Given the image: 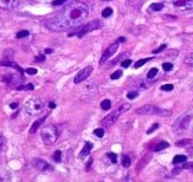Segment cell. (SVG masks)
Listing matches in <instances>:
<instances>
[{"label": "cell", "instance_id": "cell-6", "mask_svg": "<svg viewBox=\"0 0 193 182\" xmlns=\"http://www.w3.org/2000/svg\"><path fill=\"white\" fill-rule=\"evenodd\" d=\"M122 112L120 111V109L117 108L116 110H114L113 112H110L109 115H107L103 120H102V122H101V124L103 125V127H111L115 122L117 121V118L120 117V115H121Z\"/></svg>", "mask_w": 193, "mask_h": 182}, {"label": "cell", "instance_id": "cell-35", "mask_svg": "<svg viewBox=\"0 0 193 182\" xmlns=\"http://www.w3.org/2000/svg\"><path fill=\"white\" fill-rule=\"evenodd\" d=\"M173 89H174V86H173L172 84H165V85L161 86V90H162V91H172Z\"/></svg>", "mask_w": 193, "mask_h": 182}, {"label": "cell", "instance_id": "cell-23", "mask_svg": "<svg viewBox=\"0 0 193 182\" xmlns=\"http://www.w3.org/2000/svg\"><path fill=\"white\" fill-rule=\"evenodd\" d=\"M130 163H132V159L128 155H123L122 156V164H123V167H129Z\"/></svg>", "mask_w": 193, "mask_h": 182}, {"label": "cell", "instance_id": "cell-7", "mask_svg": "<svg viewBox=\"0 0 193 182\" xmlns=\"http://www.w3.org/2000/svg\"><path fill=\"white\" fill-rule=\"evenodd\" d=\"M117 49H119V43H117V42L110 44V45L106 49V51L103 52V55H102V57H101V59H100V63H106L111 56H114V53L117 51Z\"/></svg>", "mask_w": 193, "mask_h": 182}, {"label": "cell", "instance_id": "cell-38", "mask_svg": "<svg viewBox=\"0 0 193 182\" xmlns=\"http://www.w3.org/2000/svg\"><path fill=\"white\" fill-rule=\"evenodd\" d=\"M130 64H132V60H130V59H126V60H123V62L121 63V66H122V68H129Z\"/></svg>", "mask_w": 193, "mask_h": 182}, {"label": "cell", "instance_id": "cell-41", "mask_svg": "<svg viewBox=\"0 0 193 182\" xmlns=\"http://www.w3.org/2000/svg\"><path fill=\"white\" fill-rule=\"evenodd\" d=\"M25 71H26V73H29V75H36L37 73V69H34V68H29Z\"/></svg>", "mask_w": 193, "mask_h": 182}, {"label": "cell", "instance_id": "cell-40", "mask_svg": "<svg viewBox=\"0 0 193 182\" xmlns=\"http://www.w3.org/2000/svg\"><path fill=\"white\" fill-rule=\"evenodd\" d=\"M64 3H67V0H54L52 5H54V6H59V5L64 4Z\"/></svg>", "mask_w": 193, "mask_h": 182}, {"label": "cell", "instance_id": "cell-10", "mask_svg": "<svg viewBox=\"0 0 193 182\" xmlns=\"http://www.w3.org/2000/svg\"><path fill=\"white\" fill-rule=\"evenodd\" d=\"M174 6L181 11H193V0H177Z\"/></svg>", "mask_w": 193, "mask_h": 182}, {"label": "cell", "instance_id": "cell-20", "mask_svg": "<svg viewBox=\"0 0 193 182\" xmlns=\"http://www.w3.org/2000/svg\"><path fill=\"white\" fill-rule=\"evenodd\" d=\"M149 60H152V58H144V59H140V60H137L135 64H134V68L135 69H139V68H141L142 65H145L147 62H149Z\"/></svg>", "mask_w": 193, "mask_h": 182}, {"label": "cell", "instance_id": "cell-48", "mask_svg": "<svg viewBox=\"0 0 193 182\" xmlns=\"http://www.w3.org/2000/svg\"><path fill=\"white\" fill-rule=\"evenodd\" d=\"M55 107H56V104H55V103H50V108H51V109H54Z\"/></svg>", "mask_w": 193, "mask_h": 182}, {"label": "cell", "instance_id": "cell-28", "mask_svg": "<svg viewBox=\"0 0 193 182\" xmlns=\"http://www.w3.org/2000/svg\"><path fill=\"white\" fill-rule=\"evenodd\" d=\"M122 76V70H117V71H115L114 73H111V76H110V78L111 79H119V78Z\"/></svg>", "mask_w": 193, "mask_h": 182}, {"label": "cell", "instance_id": "cell-39", "mask_svg": "<svg viewBox=\"0 0 193 182\" xmlns=\"http://www.w3.org/2000/svg\"><path fill=\"white\" fill-rule=\"evenodd\" d=\"M165 49H166V45H165V44H162V45H161L160 47L155 49V50H154V51H152V52H153L154 55H157V53H160V52H161L162 50H165Z\"/></svg>", "mask_w": 193, "mask_h": 182}, {"label": "cell", "instance_id": "cell-25", "mask_svg": "<svg viewBox=\"0 0 193 182\" xmlns=\"http://www.w3.org/2000/svg\"><path fill=\"white\" fill-rule=\"evenodd\" d=\"M94 135H95L96 137L102 138V137L104 136V129H102V128H97V129H95V130H94Z\"/></svg>", "mask_w": 193, "mask_h": 182}, {"label": "cell", "instance_id": "cell-49", "mask_svg": "<svg viewBox=\"0 0 193 182\" xmlns=\"http://www.w3.org/2000/svg\"><path fill=\"white\" fill-rule=\"evenodd\" d=\"M104 1H109V0H104Z\"/></svg>", "mask_w": 193, "mask_h": 182}, {"label": "cell", "instance_id": "cell-43", "mask_svg": "<svg viewBox=\"0 0 193 182\" xmlns=\"http://www.w3.org/2000/svg\"><path fill=\"white\" fill-rule=\"evenodd\" d=\"M4 143H5L4 137H0V151H1V150H3V148H4Z\"/></svg>", "mask_w": 193, "mask_h": 182}, {"label": "cell", "instance_id": "cell-47", "mask_svg": "<svg viewBox=\"0 0 193 182\" xmlns=\"http://www.w3.org/2000/svg\"><path fill=\"white\" fill-rule=\"evenodd\" d=\"M51 52H52V50H51V49H46L45 50V53H51Z\"/></svg>", "mask_w": 193, "mask_h": 182}, {"label": "cell", "instance_id": "cell-19", "mask_svg": "<svg viewBox=\"0 0 193 182\" xmlns=\"http://www.w3.org/2000/svg\"><path fill=\"white\" fill-rule=\"evenodd\" d=\"M191 143H192V140H188V138H186V140L178 141V142L175 143V146H177V147H186V146H190Z\"/></svg>", "mask_w": 193, "mask_h": 182}, {"label": "cell", "instance_id": "cell-3", "mask_svg": "<svg viewBox=\"0 0 193 182\" xmlns=\"http://www.w3.org/2000/svg\"><path fill=\"white\" fill-rule=\"evenodd\" d=\"M58 138V130L55 125H45L42 129V140L44 141L45 144L51 146L57 141Z\"/></svg>", "mask_w": 193, "mask_h": 182}, {"label": "cell", "instance_id": "cell-27", "mask_svg": "<svg viewBox=\"0 0 193 182\" xmlns=\"http://www.w3.org/2000/svg\"><path fill=\"white\" fill-rule=\"evenodd\" d=\"M111 14H113V10L110 7H106L103 11H102V17H103V18H108Z\"/></svg>", "mask_w": 193, "mask_h": 182}, {"label": "cell", "instance_id": "cell-24", "mask_svg": "<svg viewBox=\"0 0 193 182\" xmlns=\"http://www.w3.org/2000/svg\"><path fill=\"white\" fill-rule=\"evenodd\" d=\"M185 64H187L188 66L193 68V52H192V53H190V55H187V56L185 57Z\"/></svg>", "mask_w": 193, "mask_h": 182}, {"label": "cell", "instance_id": "cell-13", "mask_svg": "<svg viewBox=\"0 0 193 182\" xmlns=\"http://www.w3.org/2000/svg\"><path fill=\"white\" fill-rule=\"evenodd\" d=\"M150 159H152V155H150V154H146L144 157L139 161V164H137V167H136V170H137V172L142 170V169L146 167V164H148V162L150 161Z\"/></svg>", "mask_w": 193, "mask_h": 182}, {"label": "cell", "instance_id": "cell-36", "mask_svg": "<svg viewBox=\"0 0 193 182\" xmlns=\"http://www.w3.org/2000/svg\"><path fill=\"white\" fill-rule=\"evenodd\" d=\"M33 89V84H26V85H21V86H18V90H32Z\"/></svg>", "mask_w": 193, "mask_h": 182}, {"label": "cell", "instance_id": "cell-33", "mask_svg": "<svg viewBox=\"0 0 193 182\" xmlns=\"http://www.w3.org/2000/svg\"><path fill=\"white\" fill-rule=\"evenodd\" d=\"M157 129H159V123H154V124L147 130V134H152V133H154Z\"/></svg>", "mask_w": 193, "mask_h": 182}, {"label": "cell", "instance_id": "cell-2", "mask_svg": "<svg viewBox=\"0 0 193 182\" xmlns=\"http://www.w3.org/2000/svg\"><path fill=\"white\" fill-rule=\"evenodd\" d=\"M24 108H25V111H26L29 115H31V116H38L39 114L43 112V110L45 108V103L41 98L33 97V98H30L26 103H25V107Z\"/></svg>", "mask_w": 193, "mask_h": 182}, {"label": "cell", "instance_id": "cell-11", "mask_svg": "<svg viewBox=\"0 0 193 182\" xmlns=\"http://www.w3.org/2000/svg\"><path fill=\"white\" fill-rule=\"evenodd\" d=\"M32 164L37 170H39V172H46V170H51V169H52V167H51L46 161L41 160V159H34L32 161Z\"/></svg>", "mask_w": 193, "mask_h": 182}, {"label": "cell", "instance_id": "cell-22", "mask_svg": "<svg viewBox=\"0 0 193 182\" xmlns=\"http://www.w3.org/2000/svg\"><path fill=\"white\" fill-rule=\"evenodd\" d=\"M162 8H163V4H159V3L152 4V5L149 6V10H150V11H155V12H158V11H161Z\"/></svg>", "mask_w": 193, "mask_h": 182}, {"label": "cell", "instance_id": "cell-32", "mask_svg": "<svg viewBox=\"0 0 193 182\" xmlns=\"http://www.w3.org/2000/svg\"><path fill=\"white\" fill-rule=\"evenodd\" d=\"M54 160H55L56 162H60V160H62V153H60V150H57V151L54 154Z\"/></svg>", "mask_w": 193, "mask_h": 182}, {"label": "cell", "instance_id": "cell-26", "mask_svg": "<svg viewBox=\"0 0 193 182\" xmlns=\"http://www.w3.org/2000/svg\"><path fill=\"white\" fill-rule=\"evenodd\" d=\"M157 73H158V69H157V68H153V69H150V70L148 71L147 78H148V79H153V78L157 76Z\"/></svg>", "mask_w": 193, "mask_h": 182}, {"label": "cell", "instance_id": "cell-14", "mask_svg": "<svg viewBox=\"0 0 193 182\" xmlns=\"http://www.w3.org/2000/svg\"><path fill=\"white\" fill-rule=\"evenodd\" d=\"M91 149H93V143H91V142H85L83 149H82L81 153H80V159H85L87 156L90 154Z\"/></svg>", "mask_w": 193, "mask_h": 182}, {"label": "cell", "instance_id": "cell-12", "mask_svg": "<svg viewBox=\"0 0 193 182\" xmlns=\"http://www.w3.org/2000/svg\"><path fill=\"white\" fill-rule=\"evenodd\" d=\"M20 0H0V8L3 10H14L19 6Z\"/></svg>", "mask_w": 193, "mask_h": 182}, {"label": "cell", "instance_id": "cell-29", "mask_svg": "<svg viewBox=\"0 0 193 182\" xmlns=\"http://www.w3.org/2000/svg\"><path fill=\"white\" fill-rule=\"evenodd\" d=\"M13 50H11V49H8V50H5V52H4V57L6 58V59H10V58H12L13 57Z\"/></svg>", "mask_w": 193, "mask_h": 182}, {"label": "cell", "instance_id": "cell-4", "mask_svg": "<svg viewBox=\"0 0 193 182\" xmlns=\"http://www.w3.org/2000/svg\"><path fill=\"white\" fill-rule=\"evenodd\" d=\"M101 27H102V24H101L98 20H94V21H91V23H87L85 25L81 26V27L77 30L76 32L69 33L68 36H69V37L77 36L78 38H81V37H83V36H85L87 33L91 32V31H95V30H97V29H101Z\"/></svg>", "mask_w": 193, "mask_h": 182}, {"label": "cell", "instance_id": "cell-30", "mask_svg": "<svg viewBox=\"0 0 193 182\" xmlns=\"http://www.w3.org/2000/svg\"><path fill=\"white\" fill-rule=\"evenodd\" d=\"M27 36H29V31L23 30V31H19L16 37H17L18 39H21V38H25V37H27Z\"/></svg>", "mask_w": 193, "mask_h": 182}, {"label": "cell", "instance_id": "cell-5", "mask_svg": "<svg viewBox=\"0 0 193 182\" xmlns=\"http://www.w3.org/2000/svg\"><path fill=\"white\" fill-rule=\"evenodd\" d=\"M192 120V115L190 114H184L179 117V118L173 123V130L174 131H183V130H186L190 122Z\"/></svg>", "mask_w": 193, "mask_h": 182}, {"label": "cell", "instance_id": "cell-46", "mask_svg": "<svg viewBox=\"0 0 193 182\" xmlns=\"http://www.w3.org/2000/svg\"><path fill=\"white\" fill-rule=\"evenodd\" d=\"M126 42V38H123V37H121V38H119L117 39V43L120 44V43H124Z\"/></svg>", "mask_w": 193, "mask_h": 182}, {"label": "cell", "instance_id": "cell-15", "mask_svg": "<svg viewBox=\"0 0 193 182\" xmlns=\"http://www.w3.org/2000/svg\"><path fill=\"white\" fill-rule=\"evenodd\" d=\"M45 118L46 117H43V118H41V120H38V121H36L33 124H32V127H31V129H30V134H34L37 130H38V128H39L43 123H44V121H45Z\"/></svg>", "mask_w": 193, "mask_h": 182}, {"label": "cell", "instance_id": "cell-21", "mask_svg": "<svg viewBox=\"0 0 193 182\" xmlns=\"http://www.w3.org/2000/svg\"><path fill=\"white\" fill-rule=\"evenodd\" d=\"M101 108L103 110H109L111 108V102L109 99H103L101 102Z\"/></svg>", "mask_w": 193, "mask_h": 182}, {"label": "cell", "instance_id": "cell-45", "mask_svg": "<svg viewBox=\"0 0 193 182\" xmlns=\"http://www.w3.org/2000/svg\"><path fill=\"white\" fill-rule=\"evenodd\" d=\"M11 109H17V107H18V103H11Z\"/></svg>", "mask_w": 193, "mask_h": 182}, {"label": "cell", "instance_id": "cell-44", "mask_svg": "<svg viewBox=\"0 0 193 182\" xmlns=\"http://www.w3.org/2000/svg\"><path fill=\"white\" fill-rule=\"evenodd\" d=\"M91 164H93V159H90L89 162L87 163V170H89V168H90V166H91Z\"/></svg>", "mask_w": 193, "mask_h": 182}, {"label": "cell", "instance_id": "cell-17", "mask_svg": "<svg viewBox=\"0 0 193 182\" xmlns=\"http://www.w3.org/2000/svg\"><path fill=\"white\" fill-rule=\"evenodd\" d=\"M168 147H170V143L166 142V141H162V142L159 143V144H158L155 148H154V151H161V150L168 148Z\"/></svg>", "mask_w": 193, "mask_h": 182}, {"label": "cell", "instance_id": "cell-9", "mask_svg": "<svg viewBox=\"0 0 193 182\" xmlns=\"http://www.w3.org/2000/svg\"><path fill=\"white\" fill-rule=\"evenodd\" d=\"M159 108L155 105H152V104H148V105H144L136 110L137 115H142V116H147V115H157Z\"/></svg>", "mask_w": 193, "mask_h": 182}, {"label": "cell", "instance_id": "cell-37", "mask_svg": "<svg viewBox=\"0 0 193 182\" xmlns=\"http://www.w3.org/2000/svg\"><path fill=\"white\" fill-rule=\"evenodd\" d=\"M107 155H108V157L111 160L113 163H116V162H117V156L115 155L114 153H109V154H107Z\"/></svg>", "mask_w": 193, "mask_h": 182}, {"label": "cell", "instance_id": "cell-16", "mask_svg": "<svg viewBox=\"0 0 193 182\" xmlns=\"http://www.w3.org/2000/svg\"><path fill=\"white\" fill-rule=\"evenodd\" d=\"M186 161H187V157L185 155H175L174 159H173V164L178 166L180 163H185Z\"/></svg>", "mask_w": 193, "mask_h": 182}, {"label": "cell", "instance_id": "cell-34", "mask_svg": "<svg viewBox=\"0 0 193 182\" xmlns=\"http://www.w3.org/2000/svg\"><path fill=\"white\" fill-rule=\"evenodd\" d=\"M137 95H139L137 91H129V92L127 94V97L129 99H134L135 97H137Z\"/></svg>", "mask_w": 193, "mask_h": 182}, {"label": "cell", "instance_id": "cell-42", "mask_svg": "<svg viewBox=\"0 0 193 182\" xmlns=\"http://www.w3.org/2000/svg\"><path fill=\"white\" fill-rule=\"evenodd\" d=\"M36 60H37V62H43V60H45V56H43V55L37 56V57H36Z\"/></svg>", "mask_w": 193, "mask_h": 182}, {"label": "cell", "instance_id": "cell-8", "mask_svg": "<svg viewBox=\"0 0 193 182\" xmlns=\"http://www.w3.org/2000/svg\"><path fill=\"white\" fill-rule=\"evenodd\" d=\"M91 72H93V66H87L83 70H81L75 76V79H73L75 84H80V83L84 82L85 79H88V77L91 75Z\"/></svg>", "mask_w": 193, "mask_h": 182}, {"label": "cell", "instance_id": "cell-1", "mask_svg": "<svg viewBox=\"0 0 193 182\" xmlns=\"http://www.w3.org/2000/svg\"><path fill=\"white\" fill-rule=\"evenodd\" d=\"M89 16V7L87 4L73 0L67 4L55 16L49 18L45 23L46 27L55 32H62L80 26Z\"/></svg>", "mask_w": 193, "mask_h": 182}, {"label": "cell", "instance_id": "cell-18", "mask_svg": "<svg viewBox=\"0 0 193 182\" xmlns=\"http://www.w3.org/2000/svg\"><path fill=\"white\" fill-rule=\"evenodd\" d=\"M157 115L160 116V117H170V116L172 115V111H171V110H167V109H161V108H159Z\"/></svg>", "mask_w": 193, "mask_h": 182}, {"label": "cell", "instance_id": "cell-31", "mask_svg": "<svg viewBox=\"0 0 193 182\" xmlns=\"http://www.w3.org/2000/svg\"><path fill=\"white\" fill-rule=\"evenodd\" d=\"M162 69L165 71H171L173 69V64L172 63H163L162 64Z\"/></svg>", "mask_w": 193, "mask_h": 182}]
</instances>
